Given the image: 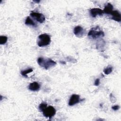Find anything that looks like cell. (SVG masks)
Wrapping results in <instances>:
<instances>
[{
  "label": "cell",
  "mask_w": 121,
  "mask_h": 121,
  "mask_svg": "<svg viewBox=\"0 0 121 121\" xmlns=\"http://www.w3.org/2000/svg\"><path fill=\"white\" fill-rule=\"evenodd\" d=\"M34 2H36V3H39L40 1V0H38V1H36V0H34L33 1Z\"/></svg>",
  "instance_id": "cell-19"
},
{
  "label": "cell",
  "mask_w": 121,
  "mask_h": 121,
  "mask_svg": "<svg viewBox=\"0 0 121 121\" xmlns=\"http://www.w3.org/2000/svg\"><path fill=\"white\" fill-rule=\"evenodd\" d=\"M104 13L103 10L99 8H93L90 10V14L93 17H96L97 15L102 16Z\"/></svg>",
  "instance_id": "cell-8"
},
{
  "label": "cell",
  "mask_w": 121,
  "mask_h": 121,
  "mask_svg": "<svg viewBox=\"0 0 121 121\" xmlns=\"http://www.w3.org/2000/svg\"><path fill=\"white\" fill-rule=\"evenodd\" d=\"M73 33L77 37L80 38L82 37L84 35L85 30L82 26H78L74 27L73 30Z\"/></svg>",
  "instance_id": "cell-6"
},
{
  "label": "cell",
  "mask_w": 121,
  "mask_h": 121,
  "mask_svg": "<svg viewBox=\"0 0 121 121\" xmlns=\"http://www.w3.org/2000/svg\"><path fill=\"white\" fill-rule=\"evenodd\" d=\"M94 85L95 86H98L100 85V79L99 78H96L95 81Z\"/></svg>",
  "instance_id": "cell-17"
},
{
  "label": "cell",
  "mask_w": 121,
  "mask_h": 121,
  "mask_svg": "<svg viewBox=\"0 0 121 121\" xmlns=\"http://www.w3.org/2000/svg\"><path fill=\"white\" fill-rule=\"evenodd\" d=\"M43 114L45 117L51 118L54 116L56 113L55 109L52 106H47L43 111Z\"/></svg>",
  "instance_id": "cell-4"
},
{
  "label": "cell",
  "mask_w": 121,
  "mask_h": 121,
  "mask_svg": "<svg viewBox=\"0 0 121 121\" xmlns=\"http://www.w3.org/2000/svg\"><path fill=\"white\" fill-rule=\"evenodd\" d=\"M37 61L39 65L45 69H50L56 65V62L50 58L39 57Z\"/></svg>",
  "instance_id": "cell-1"
},
{
  "label": "cell",
  "mask_w": 121,
  "mask_h": 121,
  "mask_svg": "<svg viewBox=\"0 0 121 121\" xmlns=\"http://www.w3.org/2000/svg\"><path fill=\"white\" fill-rule=\"evenodd\" d=\"M40 88V84L37 82H33L31 83L28 86L29 90L32 91H38Z\"/></svg>",
  "instance_id": "cell-10"
},
{
  "label": "cell",
  "mask_w": 121,
  "mask_h": 121,
  "mask_svg": "<svg viewBox=\"0 0 121 121\" xmlns=\"http://www.w3.org/2000/svg\"><path fill=\"white\" fill-rule=\"evenodd\" d=\"M37 45L38 46L42 47L49 45L51 42V38L49 35L47 34H43L39 35Z\"/></svg>",
  "instance_id": "cell-2"
},
{
  "label": "cell",
  "mask_w": 121,
  "mask_h": 121,
  "mask_svg": "<svg viewBox=\"0 0 121 121\" xmlns=\"http://www.w3.org/2000/svg\"><path fill=\"white\" fill-rule=\"evenodd\" d=\"M113 10V6L112 4L108 3L104 7V8L103 10L104 13L107 14H110L112 11Z\"/></svg>",
  "instance_id": "cell-11"
},
{
  "label": "cell",
  "mask_w": 121,
  "mask_h": 121,
  "mask_svg": "<svg viewBox=\"0 0 121 121\" xmlns=\"http://www.w3.org/2000/svg\"><path fill=\"white\" fill-rule=\"evenodd\" d=\"M110 15H112V19L117 22H121V17L120 12L117 10H112Z\"/></svg>",
  "instance_id": "cell-9"
},
{
  "label": "cell",
  "mask_w": 121,
  "mask_h": 121,
  "mask_svg": "<svg viewBox=\"0 0 121 121\" xmlns=\"http://www.w3.org/2000/svg\"><path fill=\"white\" fill-rule=\"evenodd\" d=\"M104 32L100 29L98 26L92 28L91 29H90L88 33V36L91 37L93 39L102 37H104Z\"/></svg>",
  "instance_id": "cell-3"
},
{
  "label": "cell",
  "mask_w": 121,
  "mask_h": 121,
  "mask_svg": "<svg viewBox=\"0 0 121 121\" xmlns=\"http://www.w3.org/2000/svg\"><path fill=\"white\" fill-rule=\"evenodd\" d=\"M30 15L32 18H34V19L40 23H43L45 20L44 16L42 13L33 12L30 13Z\"/></svg>",
  "instance_id": "cell-5"
},
{
  "label": "cell",
  "mask_w": 121,
  "mask_h": 121,
  "mask_svg": "<svg viewBox=\"0 0 121 121\" xmlns=\"http://www.w3.org/2000/svg\"><path fill=\"white\" fill-rule=\"evenodd\" d=\"M8 40V37L6 36H0V44H4L6 43Z\"/></svg>",
  "instance_id": "cell-15"
},
{
  "label": "cell",
  "mask_w": 121,
  "mask_h": 121,
  "mask_svg": "<svg viewBox=\"0 0 121 121\" xmlns=\"http://www.w3.org/2000/svg\"><path fill=\"white\" fill-rule=\"evenodd\" d=\"M47 104L45 103H42L39 105V109L40 111H43L46 107H47Z\"/></svg>",
  "instance_id": "cell-16"
},
{
  "label": "cell",
  "mask_w": 121,
  "mask_h": 121,
  "mask_svg": "<svg viewBox=\"0 0 121 121\" xmlns=\"http://www.w3.org/2000/svg\"><path fill=\"white\" fill-rule=\"evenodd\" d=\"M112 71V67L110 66H108L104 69L103 72L106 75H108L110 74Z\"/></svg>",
  "instance_id": "cell-14"
},
{
  "label": "cell",
  "mask_w": 121,
  "mask_h": 121,
  "mask_svg": "<svg viewBox=\"0 0 121 121\" xmlns=\"http://www.w3.org/2000/svg\"><path fill=\"white\" fill-rule=\"evenodd\" d=\"M60 63H63V64H66V63L65 62H62V61H60Z\"/></svg>",
  "instance_id": "cell-20"
},
{
  "label": "cell",
  "mask_w": 121,
  "mask_h": 121,
  "mask_svg": "<svg viewBox=\"0 0 121 121\" xmlns=\"http://www.w3.org/2000/svg\"><path fill=\"white\" fill-rule=\"evenodd\" d=\"M25 24L27 26H31L35 27L36 26L35 23L29 17H27L26 18L25 20Z\"/></svg>",
  "instance_id": "cell-12"
},
{
  "label": "cell",
  "mask_w": 121,
  "mask_h": 121,
  "mask_svg": "<svg viewBox=\"0 0 121 121\" xmlns=\"http://www.w3.org/2000/svg\"><path fill=\"white\" fill-rule=\"evenodd\" d=\"M33 71V69L32 68H29V69H26V70H22L20 72L21 74L23 76H24V77H27V75L29 73H31L32 72V71Z\"/></svg>",
  "instance_id": "cell-13"
},
{
  "label": "cell",
  "mask_w": 121,
  "mask_h": 121,
  "mask_svg": "<svg viewBox=\"0 0 121 121\" xmlns=\"http://www.w3.org/2000/svg\"><path fill=\"white\" fill-rule=\"evenodd\" d=\"M80 96L77 94H73L70 97L69 101V105L73 106L80 102Z\"/></svg>",
  "instance_id": "cell-7"
},
{
  "label": "cell",
  "mask_w": 121,
  "mask_h": 121,
  "mask_svg": "<svg viewBox=\"0 0 121 121\" xmlns=\"http://www.w3.org/2000/svg\"><path fill=\"white\" fill-rule=\"evenodd\" d=\"M119 108H120V106L118 105H115L112 107V109L114 111L118 110L119 109Z\"/></svg>",
  "instance_id": "cell-18"
}]
</instances>
